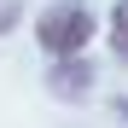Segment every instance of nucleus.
Masks as SVG:
<instances>
[{
	"label": "nucleus",
	"mask_w": 128,
	"mask_h": 128,
	"mask_svg": "<svg viewBox=\"0 0 128 128\" xmlns=\"http://www.w3.org/2000/svg\"><path fill=\"white\" fill-rule=\"evenodd\" d=\"M12 24H18V6H12V0H0V35H6Z\"/></svg>",
	"instance_id": "20e7f679"
},
{
	"label": "nucleus",
	"mask_w": 128,
	"mask_h": 128,
	"mask_svg": "<svg viewBox=\"0 0 128 128\" xmlns=\"http://www.w3.org/2000/svg\"><path fill=\"white\" fill-rule=\"evenodd\" d=\"M47 88H52V99H88L93 93V64L88 58H58L52 70H47Z\"/></svg>",
	"instance_id": "f03ea898"
},
{
	"label": "nucleus",
	"mask_w": 128,
	"mask_h": 128,
	"mask_svg": "<svg viewBox=\"0 0 128 128\" xmlns=\"http://www.w3.org/2000/svg\"><path fill=\"white\" fill-rule=\"evenodd\" d=\"M93 12L82 6V0H58V6H47L35 18V41H41V52L47 58H76L82 47L93 41Z\"/></svg>",
	"instance_id": "f257e3e1"
},
{
	"label": "nucleus",
	"mask_w": 128,
	"mask_h": 128,
	"mask_svg": "<svg viewBox=\"0 0 128 128\" xmlns=\"http://www.w3.org/2000/svg\"><path fill=\"white\" fill-rule=\"evenodd\" d=\"M116 116H122V122H128V99H116Z\"/></svg>",
	"instance_id": "39448f33"
},
{
	"label": "nucleus",
	"mask_w": 128,
	"mask_h": 128,
	"mask_svg": "<svg viewBox=\"0 0 128 128\" xmlns=\"http://www.w3.org/2000/svg\"><path fill=\"white\" fill-rule=\"evenodd\" d=\"M111 52L128 64V0H116V12H111Z\"/></svg>",
	"instance_id": "7ed1b4c3"
}]
</instances>
